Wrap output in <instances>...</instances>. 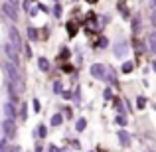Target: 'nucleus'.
Segmentation results:
<instances>
[{"instance_id":"obj_1","label":"nucleus","mask_w":156,"mask_h":152,"mask_svg":"<svg viewBox=\"0 0 156 152\" xmlns=\"http://www.w3.org/2000/svg\"><path fill=\"white\" fill-rule=\"evenodd\" d=\"M4 71H6V75H8V83L14 85V89L20 93L24 89V77H22V73H20V67H16L14 63L8 61V63L4 65Z\"/></svg>"},{"instance_id":"obj_2","label":"nucleus","mask_w":156,"mask_h":152,"mask_svg":"<svg viewBox=\"0 0 156 152\" xmlns=\"http://www.w3.org/2000/svg\"><path fill=\"white\" fill-rule=\"evenodd\" d=\"M8 40H10V46L14 48L18 53L24 50V42H22V38H20V32H18L16 26H12L10 30H8Z\"/></svg>"},{"instance_id":"obj_3","label":"nucleus","mask_w":156,"mask_h":152,"mask_svg":"<svg viewBox=\"0 0 156 152\" xmlns=\"http://www.w3.org/2000/svg\"><path fill=\"white\" fill-rule=\"evenodd\" d=\"M97 26H99V16H97L95 12L85 14V32H87V34H93V32L97 30Z\"/></svg>"},{"instance_id":"obj_4","label":"nucleus","mask_w":156,"mask_h":152,"mask_svg":"<svg viewBox=\"0 0 156 152\" xmlns=\"http://www.w3.org/2000/svg\"><path fill=\"white\" fill-rule=\"evenodd\" d=\"M129 42L126 40H119L117 44H115V48H113V53H115V57H119V59H125V55L129 53Z\"/></svg>"},{"instance_id":"obj_5","label":"nucleus","mask_w":156,"mask_h":152,"mask_svg":"<svg viewBox=\"0 0 156 152\" xmlns=\"http://www.w3.org/2000/svg\"><path fill=\"white\" fill-rule=\"evenodd\" d=\"M89 73H91L93 79H99V81H105V75H107V67L103 63H93L89 67Z\"/></svg>"},{"instance_id":"obj_6","label":"nucleus","mask_w":156,"mask_h":152,"mask_svg":"<svg viewBox=\"0 0 156 152\" xmlns=\"http://www.w3.org/2000/svg\"><path fill=\"white\" fill-rule=\"evenodd\" d=\"M4 53L8 55V59H10V63H14L16 67H20V63H22V57H20V53L14 50V48L10 46V44H6L4 46Z\"/></svg>"},{"instance_id":"obj_7","label":"nucleus","mask_w":156,"mask_h":152,"mask_svg":"<svg viewBox=\"0 0 156 152\" xmlns=\"http://www.w3.org/2000/svg\"><path fill=\"white\" fill-rule=\"evenodd\" d=\"M2 130H4V134H6V138H14L16 136V121L6 118V121L2 122Z\"/></svg>"},{"instance_id":"obj_8","label":"nucleus","mask_w":156,"mask_h":152,"mask_svg":"<svg viewBox=\"0 0 156 152\" xmlns=\"http://www.w3.org/2000/svg\"><path fill=\"white\" fill-rule=\"evenodd\" d=\"M2 12H4V14H6V16H8L10 20H14V22L18 20V10H16V8L12 6V4L4 2V4H2Z\"/></svg>"},{"instance_id":"obj_9","label":"nucleus","mask_w":156,"mask_h":152,"mask_svg":"<svg viewBox=\"0 0 156 152\" xmlns=\"http://www.w3.org/2000/svg\"><path fill=\"white\" fill-rule=\"evenodd\" d=\"M4 115H6V118H12V121H16V117H18V113H16V107L14 103H4Z\"/></svg>"},{"instance_id":"obj_10","label":"nucleus","mask_w":156,"mask_h":152,"mask_svg":"<svg viewBox=\"0 0 156 152\" xmlns=\"http://www.w3.org/2000/svg\"><path fill=\"white\" fill-rule=\"evenodd\" d=\"M130 26H133V34L136 36L138 32H140V26H142V18H140V14L130 16Z\"/></svg>"},{"instance_id":"obj_11","label":"nucleus","mask_w":156,"mask_h":152,"mask_svg":"<svg viewBox=\"0 0 156 152\" xmlns=\"http://www.w3.org/2000/svg\"><path fill=\"white\" fill-rule=\"evenodd\" d=\"M117 136H119V142H121L122 146H129L130 144V134L126 133V130H119Z\"/></svg>"},{"instance_id":"obj_12","label":"nucleus","mask_w":156,"mask_h":152,"mask_svg":"<svg viewBox=\"0 0 156 152\" xmlns=\"http://www.w3.org/2000/svg\"><path fill=\"white\" fill-rule=\"evenodd\" d=\"M65 28H67L69 38H75V36H77V24H75V20H69V22L65 24Z\"/></svg>"},{"instance_id":"obj_13","label":"nucleus","mask_w":156,"mask_h":152,"mask_svg":"<svg viewBox=\"0 0 156 152\" xmlns=\"http://www.w3.org/2000/svg\"><path fill=\"white\" fill-rule=\"evenodd\" d=\"M69 55H71V51H69V48H67V46H63V48L59 50V55H57V59H59V61H63V63H67Z\"/></svg>"},{"instance_id":"obj_14","label":"nucleus","mask_w":156,"mask_h":152,"mask_svg":"<svg viewBox=\"0 0 156 152\" xmlns=\"http://www.w3.org/2000/svg\"><path fill=\"white\" fill-rule=\"evenodd\" d=\"M28 38L32 40V42H38L40 40V30L34 26H28Z\"/></svg>"},{"instance_id":"obj_15","label":"nucleus","mask_w":156,"mask_h":152,"mask_svg":"<svg viewBox=\"0 0 156 152\" xmlns=\"http://www.w3.org/2000/svg\"><path fill=\"white\" fill-rule=\"evenodd\" d=\"M95 48H97V50H105V48H109V40H107L105 36H99V38L95 40Z\"/></svg>"},{"instance_id":"obj_16","label":"nucleus","mask_w":156,"mask_h":152,"mask_svg":"<svg viewBox=\"0 0 156 152\" xmlns=\"http://www.w3.org/2000/svg\"><path fill=\"white\" fill-rule=\"evenodd\" d=\"M38 67H40V71H46L48 73L51 65H50V61H48L46 57H38Z\"/></svg>"},{"instance_id":"obj_17","label":"nucleus","mask_w":156,"mask_h":152,"mask_svg":"<svg viewBox=\"0 0 156 152\" xmlns=\"http://www.w3.org/2000/svg\"><path fill=\"white\" fill-rule=\"evenodd\" d=\"M63 121H65L63 115H61V113H55L51 117V126H61V125H63Z\"/></svg>"},{"instance_id":"obj_18","label":"nucleus","mask_w":156,"mask_h":152,"mask_svg":"<svg viewBox=\"0 0 156 152\" xmlns=\"http://www.w3.org/2000/svg\"><path fill=\"white\" fill-rule=\"evenodd\" d=\"M85 126H87V118H85V117H79L75 121V130H77V133H81V130H85Z\"/></svg>"},{"instance_id":"obj_19","label":"nucleus","mask_w":156,"mask_h":152,"mask_svg":"<svg viewBox=\"0 0 156 152\" xmlns=\"http://www.w3.org/2000/svg\"><path fill=\"white\" fill-rule=\"evenodd\" d=\"M117 8H119V12H121V14H122V18H130V12H129V8H126V4H122L121 0H119Z\"/></svg>"},{"instance_id":"obj_20","label":"nucleus","mask_w":156,"mask_h":152,"mask_svg":"<svg viewBox=\"0 0 156 152\" xmlns=\"http://www.w3.org/2000/svg\"><path fill=\"white\" fill-rule=\"evenodd\" d=\"M105 81H109V83H117V75H115V69H113V67H109V69H107Z\"/></svg>"},{"instance_id":"obj_21","label":"nucleus","mask_w":156,"mask_h":152,"mask_svg":"<svg viewBox=\"0 0 156 152\" xmlns=\"http://www.w3.org/2000/svg\"><path fill=\"white\" fill-rule=\"evenodd\" d=\"M36 134H38L40 138H46V136H48V126L44 125V122H40V125H38V130H36Z\"/></svg>"},{"instance_id":"obj_22","label":"nucleus","mask_w":156,"mask_h":152,"mask_svg":"<svg viewBox=\"0 0 156 152\" xmlns=\"http://www.w3.org/2000/svg\"><path fill=\"white\" fill-rule=\"evenodd\" d=\"M61 12H63L61 4H59V2H57V4H53V8H51V14H53V18H61Z\"/></svg>"},{"instance_id":"obj_23","label":"nucleus","mask_w":156,"mask_h":152,"mask_svg":"<svg viewBox=\"0 0 156 152\" xmlns=\"http://www.w3.org/2000/svg\"><path fill=\"white\" fill-rule=\"evenodd\" d=\"M148 48L156 53V32H152V34L148 36Z\"/></svg>"},{"instance_id":"obj_24","label":"nucleus","mask_w":156,"mask_h":152,"mask_svg":"<svg viewBox=\"0 0 156 152\" xmlns=\"http://www.w3.org/2000/svg\"><path fill=\"white\" fill-rule=\"evenodd\" d=\"M133 67H134L133 61H125V63L121 65V71H122V73H130V71H133Z\"/></svg>"},{"instance_id":"obj_25","label":"nucleus","mask_w":156,"mask_h":152,"mask_svg":"<svg viewBox=\"0 0 156 152\" xmlns=\"http://www.w3.org/2000/svg\"><path fill=\"white\" fill-rule=\"evenodd\" d=\"M20 118L22 121L28 118V103H22V107H20Z\"/></svg>"},{"instance_id":"obj_26","label":"nucleus","mask_w":156,"mask_h":152,"mask_svg":"<svg viewBox=\"0 0 156 152\" xmlns=\"http://www.w3.org/2000/svg\"><path fill=\"white\" fill-rule=\"evenodd\" d=\"M71 99H73V101H75V103H77V105H79V103H81V87H77V89H75V91H73V93H71Z\"/></svg>"},{"instance_id":"obj_27","label":"nucleus","mask_w":156,"mask_h":152,"mask_svg":"<svg viewBox=\"0 0 156 152\" xmlns=\"http://www.w3.org/2000/svg\"><path fill=\"white\" fill-rule=\"evenodd\" d=\"M144 107H146V97H136V109L138 111H142V109H144Z\"/></svg>"},{"instance_id":"obj_28","label":"nucleus","mask_w":156,"mask_h":152,"mask_svg":"<svg viewBox=\"0 0 156 152\" xmlns=\"http://www.w3.org/2000/svg\"><path fill=\"white\" fill-rule=\"evenodd\" d=\"M115 122H117L119 126H126V117H125V115H117V118H115Z\"/></svg>"},{"instance_id":"obj_29","label":"nucleus","mask_w":156,"mask_h":152,"mask_svg":"<svg viewBox=\"0 0 156 152\" xmlns=\"http://www.w3.org/2000/svg\"><path fill=\"white\" fill-rule=\"evenodd\" d=\"M61 111H63V118H71L73 117V109L71 107H63Z\"/></svg>"},{"instance_id":"obj_30","label":"nucleus","mask_w":156,"mask_h":152,"mask_svg":"<svg viewBox=\"0 0 156 152\" xmlns=\"http://www.w3.org/2000/svg\"><path fill=\"white\" fill-rule=\"evenodd\" d=\"M103 99L105 101H111V99H113V89H111V87H107L105 91H103Z\"/></svg>"},{"instance_id":"obj_31","label":"nucleus","mask_w":156,"mask_h":152,"mask_svg":"<svg viewBox=\"0 0 156 152\" xmlns=\"http://www.w3.org/2000/svg\"><path fill=\"white\" fill-rule=\"evenodd\" d=\"M61 91H63V85H61V81H55V83H53V93H57V95H59Z\"/></svg>"},{"instance_id":"obj_32","label":"nucleus","mask_w":156,"mask_h":152,"mask_svg":"<svg viewBox=\"0 0 156 152\" xmlns=\"http://www.w3.org/2000/svg\"><path fill=\"white\" fill-rule=\"evenodd\" d=\"M32 107H34L36 113H40V111H42V105H40V101H38V99H32Z\"/></svg>"},{"instance_id":"obj_33","label":"nucleus","mask_w":156,"mask_h":152,"mask_svg":"<svg viewBox=\"0 0 156 152\" xmlns=\"http://www.w3.org/2000/svg\"><path fill=\"white\" fill-rule=\"evenodd\" d=\"M61 69H63L65 73H71V71H73V69H75V67H73L71 63H63V65H61Z\"/></svg>"},{"instance_id":"obj_34","label":"nucleus","mask_w":156,"mask_h":152,"mask_svg":"<svg viewBox=\"0 0 156 152\" xmlns=\"http://www.w3.org/2000/svg\"><path fill=\"white\" fill-rule=\"evenodd\" d=\"M107 22H111V16L109 14H101V26H105Z\"/></svg>"},{"instance_id":"obj_35","label":"nucleus","mask_w":156,"mask_h":152,"mask_svg":"<svg viewBox=\"0 0 156 152\" xmlns=\"http://www.w3.org/2000/svg\"><path fill=\"white\" fill-rule=\"evenodd\" d=\"M38 10H40V12H46V14H48V12H50V8H48L46 4H38Z\"/></svg>"},{"instance_id":"obj_36","label":"nucleus","mask_w":156,"mask_h":152,"mask_svg":"<svg viewBox=\"0 0 156 152\" xmlns=\"http://www.w3.org/2000/svg\"><path fill=\"white\" fill-rule=\"evenodd\" d=\"M61 97H63V99H71V93L69 91H61Z\"/></svg>"},{"instance_id":"obj_37","label":"nucleus","mask_w":156,"mask_h":152,"mask_svg":"<svg viewBox=\"0 0 156 152\" xmlns=\"http://www.w3.org/2000/svg\"><path fill=\"white\" fill-rule=\"evenodd\" d=\"M32 55H34V51H32V48L28 46V48H26V57H32Z\"/></svg>"},{"instance_id":"obj_38","label":"nucleus","mask_w":156,"mask_h":152,"mask_svg":"<svg viewBox=\"0 0 156 152\" xmlns=\"http://www.w3.org/2000/svg\"><path fill=\"white\" fill-rule=\"evenodd\" d=\"M6 2H8V4H12V6L16 8V6H18V4H20V0H6Z\"/></svg>"},{"instance_id":"obj_39","label":"nucleus","mask_w":156,"mask_h":152,"mask_svg":"<svg viewBox=\"0 0 156 152\" xmlns=\"http://www.w3.org/2000/svg\"><path fill=\"white\" fill-rule=\"evenodd\" d=\"M150 20H152V24H154V26H156V8H154V10H152V16H150Z\"/></svg>"},{"instance_id":"obj_40","label":"nucleus","mask_w":156,"mask_h":152,"mask_svg":"<svg viewBox=\"0 0 156 152\" xmlns=\"http://www.w3.org/2000/svg\"><path fill=\"white\" fill-rule=\"evenodd\" d=\"M42 148H44L42 142H38V144H36V152H42Z\"/></svg>"},{"instance_id":"obj_41","label":"nucleus","mask_w":156,"mask_h":152,"mask_svg":"<svg viewBox=\"0 0 156 152\" xmlns=\"http://www.w3.org/2000/svg\"><path fill=\"white\" fill-rule=\"evenodd\" d=\"M150 67H152V71H156V59L152 61V65H150Z\"/></svg>"},{"instance_id":"obj_42","label":"nucleus","mask_w":156,"mask_h":152,"mask_svg":"<svg viewBox=\"0 0 156 152\" xmlns=\"http://www.w3.org/2000/svg\"><path fill=\"white\" fill-rule=\"evenodd\" d=\"M50 152H59V150H57L55 146H50Z\"/></svg>"},{"instance_id":"obj_43","label":"nucleus","mask_w":156,"mask_h":152,"mask_svg":"<svg viewBox=\"0 0 156 152\" xmlns=\"http://www.w3.org/2000/svg\"><path fill=\"white\" fill-rule=\"evenodd\" d=\"M152 6H154V8H156V0H152Z\"/></svg>"},{"instance_id":"obj_44","label":"nucleus","mask_w":156,"mask_h":152,"mask_svg":"<svg viewBox=\"0 0 156 152\" xmlns=\"http://www.w3.org/2000/svg\"><path fill=\"white\" fill-rule=\"evenodd\" d=\"M30 2H38V0H30Z\"/></svg>"},{"instance_id":"obj_45","label":"nucleus","mask_w":156,"mask_h":152,"mask_svg":"<svg viewBox=\"0 0 156 152\" xmlns=\"http://www.w3.org/2000/svg\"><path fill=\"white\" fill-rule=\"evenodd\" d=\"M53 2H55V4H57V2H59V0H53Z\"/></svg>"}]
</instances>
